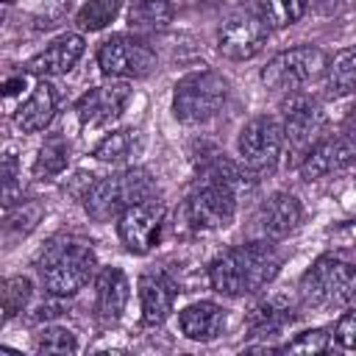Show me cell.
Masks as SVG:
<instances>
[{"instance_id":"obj_1","label":"cell","mask_w":356,"mask_h":356,"mask_svg":"<svg viewBox=\"0 0 356 356\" xmlns=\"http://www.w3.org/2000/svg\"><path fill=\"white\" fill-rule=\"evenodd\" d=\"M281 259L267 242H248L225 250L209 267V281L220 295H248L259 292L278 275Z\"/></svg>"},{"instance_id":"obj_2","label":"cell","mask_w":356,"mask_h":356,"mask_svg":"<svg viewBox=\"0 0 356 356\" xmlns=\"http://www.w3.org/2000/svg\"><path fill=\"white\" fill-rule=\"evenodd\" d=\"M153 197V178L145 167H131L125 172L95 181L83 195V209L92 220L106 222L120 217L128 206Z\"/></svg>"},{"instance_id":"obj_3","label":"cell","mask_w":356,"mask_h":356,"mask_svg":"<svg viewBox=\"0 0 356 356\" xmlns=\"http://www.w3.org/2000/svg\"><path fill=\"white\" fill-rule=\"evenodd\" d=\"M228 97V81L214 70H197L175 83L172 114L186 125H200L217 117Z\"/></svg>"},{"instance_id":"obj_4","label":"cell","mask_w":356,"mask_h":356,"mask_svg":"<svg viewBox=\"0 0 356 356\" xmlns=\"http://www.w3.org/2000/svg\"><path fill=\"white\" fill-rule=\"evenodd\" d=\"M300 295H303V303L314 309L345 306L356 298V267L342 259L323 256L303 275Z\"/></svg>"},{"instance_id":"obj_5","label":"cell","mask_w":356,"mask_h":356,"mask_svg":"<svg viewBox=\"0 0 356 356\" xmlns=\"http://www.w3.org/2000/svg\"><path fill=\"white\" fill-rule=\"evenodd\" d=\"M95 264H97V259L89 245L67 242V245L56 248L47 256V261H42V284L56 298L75 295L95 273Z\"/></svg>"},{"instance_id":"obj_6","label":"cell","mask_w":356,"mask_h":356,"mask_svg":"<svg viewBox=\"0 0 356 356\" xmlns=\"http://www.w3.org/2000/svg\"><path fill=\"white\" fill-rule=\"evenodd\" d=\"M328 67V58L320 47L303 44V47H292L284 50L278 56H273L267 61V67L261 70V81L267 89H298L309 81H314L317 75H323Z\"/></svg>"},{"instance_id":"obj_7","label":"cell","mask_w":356,"mask_h":356,"mask_svg":"<svg viewBox=\"0 0 356 356\" xmlns=\"http://www.w3.org/2000/svg\"><path fill=\"white\" fill-rule=\"evenodd\" d=\"M97 64L108 78H145L156 70V53L142 39L117 33L100 44Z\"/></svg>"},{"instance_id":"obj_8","label":"cell","mask_w":356,"mask_h":356,"mask_svg":"<svg viewBox=\"0 0 356 356\" xmlns=\"http://www.w3.org/2000/svg\"><path fill=\"white\" fill-rule=\"evenodd\" d=\"M239 156L250 170H270L275 167L281 147H284V125L275 117H253L239 131Z\"/></svg>"},{"instance_id":"obj_9","label":"cell","mask_w":356,"mask_h":356,"mask_svg":"<svg viewBox=\"0 0 356 356\" xmlns=\"http://www.w3.org/2000/svg\"><path fill=\"white\" fill-rule=\"evenodd\" d=\"M236 214V189L220 181H206L186 200V217L195 228H225Z\"/></svg>"},{"instance_id":"obj_10","label":"cell","mask_w":356,"mask_h":356,"mask_svg":"<svg viewBox=\"0 0 356 356\" xmlns=\"http://www.w3.org/2000/svg\"><path fill=\"white\" fill-rule=\"evenodd\" d=\"M161 220H164V206L153 197L142 200V203H134L128 206L120 217H117V234H120V242L142 256L147 253L156 239H159V231H161Z\"/></svg>"},{"instance_id":"obj_11","label":"cell","mask_w":356,"mask_h":356,"mask_svg":"<svg viewBox=\"0 0 356 356\" xmlns=\"http://www.w3.org/2000/svg\"><path fill=\"white\" fill-rule=\"evenodd\" d=\"M264 39H267V19L250 11H239L222 22L217 33V50L225 58L245 61L264 47Z\"/></svg>"},{"instance_id":"obj_12","label":"cell","mask_w":356,"mask_h":356,"mask_svg":"<svg viewBox=\"0 0 356 356\" xmlns=\"http://www.w3.org/2000/svg\"><path fill=\"white\" fill-rule=\"evenodd\" d=\"M323 125H325V111L314 97L292 95L284 103V139L295 150H309V145L323 131Z\"/></svg>"},{"instance_id":"obj_13","label":"cell","mask_w":356,"mask_h":356,"mask_svg":"<svg viewBox=\"0 0 356 356\" xmlns=\"http://www.w3.org/2000/svg\"><path fill=\"white\" fill-rule=\"evenodd\" d=\"M356 156V145L345 136H331V139H320L314 142L303 161H300V178L303 181H317L323 175H331L342 167H348Z\"/></svg>"},{"instance_id":"obj_14","label":"cell","mask_w":356,"mask_h":356,"mask_svg":"<svg viewBox=\"0 0 356 356\" xmlns=\"http://www.w3.org/2000/svg\"><path fill=\"white\" fill-rule=\"evenodd\" d=\"M125 103H128V86L125 83H111V86H95V89H89L78 100L75 111H78V120L83 125L100 128V125L114 122L122 114Z\"/></svg>"},{"instance_id":"obj_15","label":"cell","mask_w":356,"mask_h":356,"mask_svg":"<svg viewBox=\"0 0 356 356\" xmlns=\"http://www.w3.org/2000/svg\"><path fill=\"white\" fill-rule=\"evenodd\" d=\"M83 56V36L81 33H64L53 39L39 56L28 61V72L33 75H64L70 72L78 58Z\"/></svg>"},{"instance_id":"obj_16","label":"cell","mask_w":356,"mask_h":356,"mask_svg":"<svg viewBox=\"0 0 356 356\" xmlns=\"http://www.w3.org/2000/svg\"><path fill=\"white\" fill-rule=\"evenodd\" d=\"M139 300H142V320L147 325H161L175 303V286L161 273H145L139 278Z\"/></svg>"},{"instance_id":"obj_17","label":"cell","mask_w":356,"mask_h":356,"mask_svg":"<svg viewBox=\"0 0 356 356\" xmlns=\"http://www.w3.org/2000/svg\"><path fill=\"white\" fill-rule=\"evenodd\" d=\"M53 114H56V89L47 81H39L33 86L31 97L17 108L14 122L22 134H36V131H44L50 125Z\"/></svg>"},{"instance_id":"obj_18","label":"cell","mask_w":356,"mask_h":356,"mask_svg":"<svg viewBox=\"0 0 356 356\" xmlns=\"http://www.w3.org/2000/svg\"><path fill=\"white\" fill-rule=\"evenodd\" d=\"M178 323H181V331H184L189 339H195V342H209V339H214V337L222 331L225 314H222V309H220L217 303L200 300V303L186 306V309L181 312Z\"/></svg>"},{"instance_id":"obj_19","label":"cell","mask_w":356,"mask_h":356,"mask_svg":"<svg viewBox=\"0 0 356 356\" xmlns=\"http://www.w3.org/2000/svg\"><path fill=\"white\" fill-rule=\"evenodd\" d=\"M128 303V278L117 267H106L97 275V312L106 323H117Z\"/></svg>"},{"instance_id":"obj_20","label":"cell","mask_w":356,"mask_h":356,"mask_svg":"<svg viewBox=\"0 0 356 356\" xmlns=\"http://www.w3.org/2000/svg\"><path fill=\"white\" fill-rule=\"evenodd\" d=\"M300 222V203L289 192L273 195L261 209V228L267 236H286Z\"/></svg>"},{"instance_id":"obj_21","label":"cell","mask_w":356,"mask_h":356,"mask_svg":"<svg viewBox=\"0 0 356 356\" xmlns=\"http://www.w3.org/2000/svg\"><path fill=\"white\" fill-rule=\"evenodd\" d=\"M356 92V47H348L334 56L325 67V95L348 97Z\"/></svg>"},{"instance_id":"obj_22","label":"cell","mask_w":356,"mask_h":356,"mask_svg":"<svg viewBox=\"0 0 356 356\" xmlns=\"http://www.w3.org/2000/svg\"><path fill=\"white\" fill-rule=\"evenodd\" d=\"M172 19L170 0H134L128 8V25L134 31H161Z\"/></svg>"},{"instance_id":"obj_23","label":"cell","mask_w":356,"mask_h":356,"mask_svg":"<svg viewBox=\"0 0 356 356\" xmlns=\"http://www.w3.org/2000/svg\"><path fill=\"white\" fill-rule=\"evenodd\" d=\"M139 147H142L139 134L131 131V128H122V131H114V134H108L106 139H100L97 147L92 150V156H95L97 161L120 164V161H128L131 156H136Z\"/></svg>"},{"instance_id":"obj_24","label":"cell","mask_w":356,"mask_h":356,"mask_svg":"<svg viewBox=\"0 0 356 356\" xmlns=\"http://www.w3.org/2000/svg\"><path fill=\"white\" fill-rule=\"evenodd\" d=\"M70 161V147L61 136H50L42 147H39V156L33 161V175L36 178H53L58 172H64Z\"/></svg>"},{"instance_id":"obj_25","label":"cell","mask_w":356,"mask_h":356,"mask_svg":"<svg viewBox=\"0 0 356 356\" xmlns=\"http://www.w3.org/2000/svg\"><path fill=\"white\" fill-rule=\"evenodd\" d=\"M122 8V0H89L75 14V22L81 31H100L106 28Z\"/></svg>"},{"instance_id":"obj_26","label":"cell","mask_w":356,"mask_h":356,"mask_svg":"<svg viewBox=\"0 0 356 356\" xmlns=\"http://www.w3.org/2000/svg\"><path fill=\"white\" fill-rule=\"evenodd\" d=\"M309 8V0H264V19L267 25L286 28L298 22Z\"/></svg>"},{"instance_id":"obj_27","label":"cell","mask_w":356,"mask_h":356,"mask_svg":"<svg viewBox=\"0 0 356 356\" xmlns=\"http://www.w3.org/2000/svg\"><path fill=\"white\" fill-rule=\"evenodd\" d=\"M31 292H33L31 289V281L22 278V275L8 278L3 284V314H6V320H11L14 314H19L25 309V303L31 300Z\"/></svg>"},{"instance_id":"obj_28","label":"cell","mask_w":356,"mask_h":356,"mask_svg":"<svg viewBox=\"0 0 356 356\" xmlns=\"http://www.w3.org/2000/svg\"><path fill=\"white\" fill-rule=\"evenodd\" d=\"M286 320H292L289 309H278L275 303H261V306H256V309L250 312L248 325H250V331L264 334V331H278Z\"/></svg>"},{"instance_id":"obj_29","label":"cell","mask_w":356,"mask_h":356,"mask_svg":"<svg viewBox=\"0 0 356 356\" xmlns=\"http://www.w3.org/2000/svg\"><path fill=\"white\" fill-rule=\"evenodd\" d=\"M36 350L39 353H75L78 342H75L72 331L53 325V328H44L36 334Z\"/></svg>"},{"instance_id":"obj_30","label":"cell","mask_w":356,"mask_h":356,"mask_svg":"<svg viewBox=\"0 0 356 356\" xmlns=\"http://www.w3.org/2000/svg\"><path fill=\"white\" fill-rule=\"evenodd\" d=\"M328 342H331V337L325 328H309V331L298 334L292 342H286L284 353H323V350H328Z\"/></svg>"},{"instance_id":"obj_31","label":"cell","mask_w":356,"mask_h":356,"mask_svg":"<svg viewBox=\"0 0 356 356\" xmlns=\"http://www.w3.org/2000/svg\"><path fill=\"white\" fill-rule=\"evenodd\" d=\"M17 159L8 153L6 159H3V203H6V209H11L14 206V200H17Z\"/></svg>"},{"instance_id":"obj_32","label":"cell","mask_w":356,"mask_h":356,"mask_svg":"<svg viewBox=\"0 0 356 356\" xmlns=\"http://www.w3.org/2000/svg\"><path fill=\"white\" fill-rule=\"evenodd\" d=\"M334 337H337V342H339L342 348H348V350H356V306L339 317Z\"/></svg>"},{"instance_id":"obj_33","label":"cell","mask_w":356,"mask_h":356,"mask_svg":"<svg viewBox=\"0 0 356 356\" xmlns=\"http://www.w3.org/2000/svg\"><path fill=\"white\" fill-rule=\"evenodd\" d=\"M348 6V0H317V8L323 11V14H337L339 8H345Z\"/></svg>"},{"instance_id":"obj_34","label":"cell","mask_w":356,"mask_h":356,"mask_svg":"<svg viewBox=\"0 0 356 356\" xmlns=\"http://www.w3.org/2000/svg\"><path fill=\"white\" fill-rule=\"evenodd\" d=\"M22 86H25V75H17V78L6 81V89H3V92H6L8 97H11V95H17V92H19Z\"/></svg>"},{"instance_id":"obj_35","label":"cell","mask_w":356,"mask_h":356,"mask_svg":"<svg viewBox=\"0 0 356 356\" xmlns=\"http://www.w3.org/2000/svg\"><path fill=\"white\" fill-rule=\"evenodd\" d=\"M345 139H350V142H353V145H356V122H353V128H350V131H348V134H345Z\"/></svg>"},{"instance_id":"obj_36","label":"cell","mask_w":356,"mask_h":356,"mask_svg":"<svg viewBox=\"0 0 356 356\" xmlns=\"http://www.w3.org/2000/svg\"><path fill=\"white\" fill-rule=\"evenodd\" d=\"M3 3H14V0H3Z\"/></svg>"}]
</instances>
